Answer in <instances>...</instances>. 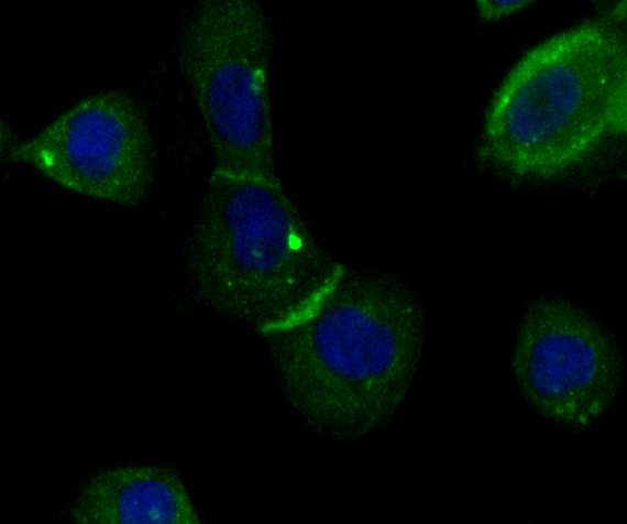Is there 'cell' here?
Returning a JSON list of instances; mask_svg holds the SVG:
<instances>
[{
  "label": "cell",
  "mask_w": 627,
  "mask_h": 524,
  "mask_svg": "<svg viewBox=\"0 0 627 524\" xmlns=\"http://www.w3.org/2000/svg\"><path fill=\"white\" fill-rule=\"evenodd\" d=\"M344 266L282 184L215 172L190 239V281L211 308L262 335L307 312Z\"/></svg>",
  "instance_id": "cell-3"
},
{
  "label": "cell",
  "mask_w": 627,
  "mask_h": 524,
  "mask_svg": "<svg viewBox=\"0 0 627 524\" xmlns=\"http://www.w3.org/2000/svg\"><path fill=\"white\" fill-rule=\"evenodd\" d=\"M422 335L408 290L344 268L307 312L263 336L295 408L322 427L361 435L384 426L405 401Z\"/></svg>",
  "instance_id": "cell-1"
},
{
  "label": "cell",
  "mask_w": 627,
  "mask_h": 524,
  "mask_svg": "<svg viewBox=\"0 0 627 524\" xmlns=\"http://www.w3.org/2000/svg\"><path fill=\"white\" fill-rule=\"evenodd\" d=\"M66 517L75 524H199L180 477L163 466L129 465L94 474Z\"/></svg>",
  "instance_id": "cell-7"
},
{
  "label": "cell",
  "mask_w": 627,
  "mask_h": 524,
  "mask_svg": "<svg viewBox=\"0 0 627 524\" xmlns=\"http://www.w3.org/2000/svg\"><path fill=\"white\" fill-rule=\"evenodd\" d=\"M627 128V47L607 21H585L530 48L487 109L481 155L521 178H552Z\"/></svg>",
  "instance_id": "cell-2"
},
{
  "label": "cell",
  "mask_w": 627,
  "mask_h": 524,
  "mask_svg": "<svg viewBox=\"0 0 627 524\" xmlns=\"http://www.w3.org/2000/svg\"><path fill=\"white\" fill-rule=\"evenodd\" d=\"M512 371L536 414L573 429L588 427L607 412L622 386V360L610 336L558 297H538L527 306Z\"/></svg>",
  "instance_id": "cell-6"
},
{
  "label": "cell",
  "mask_w": 627,
  "mask_h": 524,
  "mask_svg": "<svg viewBox=\"0 0 627 524\" xmlns=\"http://www.w3.org/2000/svg\"><path fill=\"white\" fill-rule=\"evenodd\" d=\"M529 3L527 0H479L476 8L482 19L491 21L510 15Z\"/></svg>",
  "instance_id": "cell-8"
},
{
  "label": "cell",
  "mask_w": 627,
  "mask_h": 524,
  "mask_svg": "<svg viewBox=\"0 0 627 524\" xmlns=\"http://www.w3.org/2000/svg\"><path fill=\"white\" fill-rule=\"evenodd\" d=\"M273 31L251 0H207L184 26L179 61L204 122L213 170L282 184L273 144Z\"/></svg>",
  "instance_id": "cell-4"
},
{
  "label": "cell",
  "mask_w": 627,
  "mask_h": 524,
  "mask_svg": "<svg viewBox=\"0 0 627 524\" xmlns=\"http://www.w3.org/2000/svg\"><path fill=\"white\" fill-rule=\"evenodd\" d=\"M75 193L134 206L154 177V144L144 114L128 95L108 90L70 107L7 153Z\"/></svg>",
  "instance_id": "cell-5"
}]
</instances>
